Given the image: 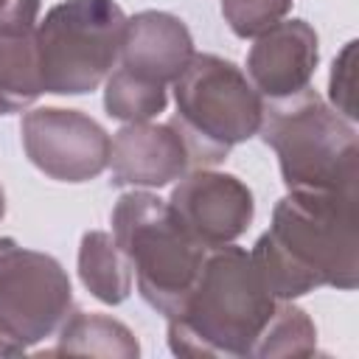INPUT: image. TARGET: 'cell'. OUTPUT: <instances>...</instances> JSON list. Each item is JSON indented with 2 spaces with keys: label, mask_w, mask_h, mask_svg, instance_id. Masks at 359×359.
<instances>
[{
  "label": "cell",
  "mask_w": 359,
  "mask_h": 359,
  "mask_svg": "<svg viewBox=\"0 0 359 359\" xmlns=\"http://www.w3.org/2000/svg\"><path fill=\"white\" fill-rule=\"evenodd\" d=\"M109 222L115 244L132 264L140 297L163 317H174L202 272L208 247L177 222L168 202L149 191L123 194Z\"/></svg>",
  "instance_id": "obj_4"
},
{
  "label": "cell",
  "mask_w": 359,
  "mask_h": 359,
  "mask_svg": "<svg viewBox=\"0 0 359 359\" xmlns=\"http://www.w3.org/2000/svg\"><path fill=\"white\" fill-rule=\"evenodd\" d=\"M137 339L135 334L104 314H73L59 328V345L50 353H87V356H121L132 359L137 356Z\"/></svg>",
  "instance_id": "obj_15"
},
{
  "label": "cell",
  "mask_w": 359,
  "mask_h": 359,
  "mask_svg": "<svg viewBox=\"0 0 359 359\" xmlns=\"http://www.w3.org/2000/svg\"><path fill=\"white\" fill-rule=\"evenodd\" d=\"M168 208L177 222L208 250L233 244L250 227L255 213L252 194L238 177L208 168L180 177Z\"/></svg>",
  "instance_id": "obj_9"
},
{
  "label": "cell",
  "mask_w": 359,
  "mask_h": 359,
  "mask_svg": "<svg viewBox=\"0 0 359 359\" xmlns=\"http://www.w3.org/2000/svg\"><path fill=\"white\" fill-rule=\"evenodd\" d=\"M171 84L177 101L174 126L188 146L191 165H216L233 146L258 135L264 115L261 93L233 62L194 53Z\"/></svg>",
  "instance_id": "obj_5"
},
{
  "label": "cell",
  "mask_w": 359,
  "mask_h": 359,
  "mask_svg": "<svg viewBox=\"0 0 359 359\" xmlns=\"http://www.w3.org/2000/svg\"><path fill=\"white\" fill-rule=\"evenodd\" d=\"M317 351V328L309 320V314L289 300H280L278 314L269 325L264 353L261 359H278V356H311Z\"/></svg>",
  "instance_id": "obj_17"
},
{
  "label": "cell",
  "mask_w": 359,
  "mask_h": 359,
  "mask_svg": "<svg viewBox=\"0 0 359 359\" xmlns=\"http://www.w3.org/2000/svg\"><path fill=\"white\" fill-rule=\"evenodd\" d=\"M115 185H143L163 188L171 180L185 177L191 168L188 146L174 126L168 123H126L109 137V163Z\"/></svg>",
  "instance_id": "obj_10"
},
{
  "label": "cell",
  "mask_w": 359,
  "mask_h": 359,
  "mask_svg": "<svg viewBox=\"0 0 359 359\" xmlns=\"http://www.w3.org/2000/svg\"><path fill=\"white\" fill-rule=\"evenodd\" d=\"M317 59L314 28L306 20H280L255 36L247 53V76L261 95L283 98L309 87Z\"/></svg>",
  "instance_id": "obj_11"
},
{
  "label": "cell",
  "mask_w": 359,
  "mask_h": 359,
  "mask_svg": "<svg viewBox=\"0 0 359 359\" xmlns=\"http://www.w3.org/2000/svg\"><path fill=\"white\" fill-rule=\"evenodd\" d=\"M194 56V39L185 22L165 11H140L126 20L118 67L137 79L168 84Z\"/></svg>",
  "instance_id": "obj_12"
},
{
  "label": "cell",
  "mask_w": 359,
  "mask_h": 359,
  "mask_svg": "<svg viewBox=\"0 0 359 359\" xmlns=\"http://www.w3.org/2000/svg\"><path fill=\"white\" fill-rule=\"evenodd\" d=\"M70 306V278L53 255L0 238V328L14 342H42L62 328Z\"/></svg>",
  "instance_id": "obj_7"
},
{
  "label": "cell",
  "mask_w": 359,
  "mask_h": 359,
  "mask_svg": "<svg viewBox=\"0 0 359 359\" xmlns=\"http://www.w3.org/2000/svg\"><path fill=\"white\" fill-rule=\"evenodd\" d=\"M3 213H6V194H3V188H0V219H3Z\"/></svg>",
  "instance_id": "obj_22"
},
{
  "label": "cell",
  "mask_w": 359,
  "mask_h": 359,
  "mask_svg": "<svg viewBox=\"0 0 359 359\" xmlns=\"http://www.w3.org/2000/svg\"><path fill=\"white\" fill-rule=\"evenodd\" d=\"M20 353H25V348H22L20 342H14V339L0 328V356H20Z\"/></svg>",
  "instance_id": "obj_21"
},
{
  "label": "cell",
  "mask_w": 359,
  "mask_h": 359,
  "mask_svg": "<svg viewBox=\"0 0 359 359\" xmlns=\"http://www.w3.org/2000/svg\"><path fill=\"white\" fill-rule=\"evenodd\" d=\"M258 135L278 154L289 191H356L359 140L353 121L342 118L311 87L269 98Z\"/></svg>",
  "instance_id": "obj_3"
},
{
  "label": "cell",
  "mask_w": 359,
  "mask_h": 359,
  "mask_svg": "<svg viewBox=\"0 0 359 359\" xmlns=\"http://www.w3.org/2000/svg\"><path fill=\"white\" fill-rule=\"evenodd\" d=\"M292 3L294 0H222V14L230 31L247 39L280 22L289 14Z\"/></svg>",
  "instance_id": "obj_18"
},
{
  "label": "cell",
  "mask_w": 359,
  "mask_h": 359,
  "mask_svg": "<svg viewBox=\"0 0 359 359\" xmlns=\"http://www.w3.org/2000/svg\"><path fill=\"white\" fill-rule=\"evenodd\" d=\"M20 132L28 160L50 180L87 182L109 163V135L79 109H31Z\"/></svg>",
  "instance_id": "obj_8"
},
{
  "label": "cell",
  "mask_w": 359,
  "mask_h": 359,
  "mask_svg": "<svg viewBox=\"0 0 359 359\" xmlns=\"http://www.w3.org/2000/svg\"><path fill=\"white\" fill-rule=\"evenodd\" d=\"M278 306L247 250L213 247L185 306L168 317V348L177 356L261 359Z\"/></svg>",
  "instance_id": "obj_2"
},
{
  "label": "cell",
  "mask_w": 359,
  "mask_h": 359,
  "mask_svg": "<svg viewBox=\"0 0 359 359\" xmlns=\"http://www.w3.org/2000/svg\"><path fill=\"white\" fill-rule=\"evenodd\" d=\"M250 258L278 300H294L320 286L356 289V191H289Z\"/></svg>",
  "instance_id": "obj_1"
},
{
  "label": "cell",
  "mask_w": 359,
  "mask_h": 359,
  "mask_svg": "<svg viewBox=\"0 0 359 359\" xmlns=\"http://www.w3.org/2000/svg\"><path fill=\"white\" fill-rule=\"evenodd\" d=\"M353 53H356V42H348L345 50L334 59V70H331V101L334 109L348 118L356 121V104H353Z\"/></svg>",
  "instance_id": "obj_19"
},
{
  "label": "cell",
  "mask_w": 359,
  "mask_h": 359,
  "mask_svg": "<svg viewBox=\"0 0 359 359\" xmlns=\"http://www.w3.org/2000/svg\"><path fill=\"white\" fill-rule=\"evenodd\" d=\"M165 84H154L146 79L132 76L129 70L118 67L107 76V90H104V107L107 115L137 123V121H151L165 109Z\"/></svg>",
  "instance_id": "obj_16"
},
{
  "label": "cell",
  "mask_w": 359,
  "mask_h": 359,
  "mask_svg": "<svg viewBox=\"0 0 359 359\" xmlns=\"http://www.w3.org/2000/svg\"><path fill=\"white\" fill-rule=\"evenodd\" d=\"M79 278L101 303H121L132 292V264L109 233H84L79 247Z\"/></svg>",
  "instance_id": "obj_13"
},
{
  "label": "cell",
  "mask_w": 359,
  "mask_h": 359,
  "mask_svg": "<svg viewBox=\"0 0 359 359\" xmlns=\"http://www.w3.org/2000/svg\"><path fill=\"white\" fill-rule=\"evenodd\" d=\"M36 20L39 0H0V34H28Z\"/></svg>",
  "instance_id": "obj_20"
},
{
  "label": "cell",
  "mask_w": 359,
  "mask_h": 359,
  "mask_svg": "<svg viewBox=\"0 0 359 359\" xmlns=\"http://www.w3.org/2000/svg\"><path fill=\"white\" fill-rule=\"evenodd\" d=\"M34 31L0 34V115L20 112L45 93Z\"/></svg>",
  "instance_id": "obj_14"
},
{
  "label": "cell",
  "mask_w": 359,
  "mask_h": 359,
  "mask_svg": "<svg viewBox=\"0 0 359 359\" xmlns=\"http://www.w3.org/2000/svg\"><path fill=\"white\" fill-rule=\"evenodd\" d=\"M126 14L115 0H65L36 22L42 90L93 93L118 65Z\"/></svg>",
  "instance_id": "obj_6"
}]
</instances>
